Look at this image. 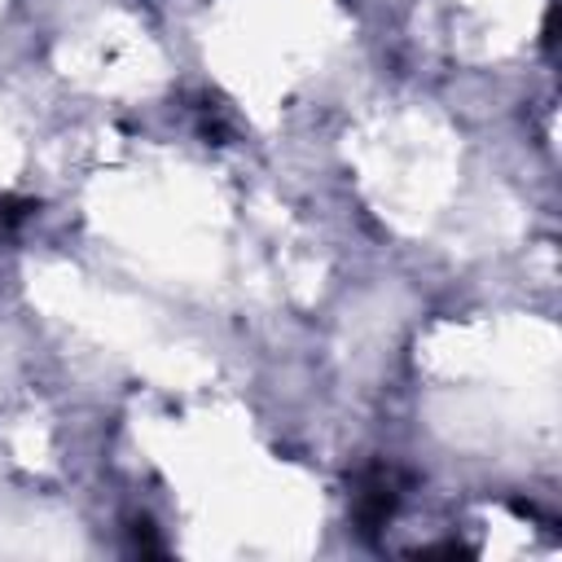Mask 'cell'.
Wrapping results in <instances>:
<instances>
[{
	"label": "cell",
	"mask_w": 562,
	"mask_h": 562,
	"mask_svg": "<svg viewBox=\"0 0 562 562\" xmlns=\"http://www.w3.org/2000/svg\"><path fill=\"white\" fill-rule=\"evenodd\" d=\"M26 220V202H0V237L13 228V224H22Z\"/></svg>",
	"instance_id": "1"
}]
</instances>
